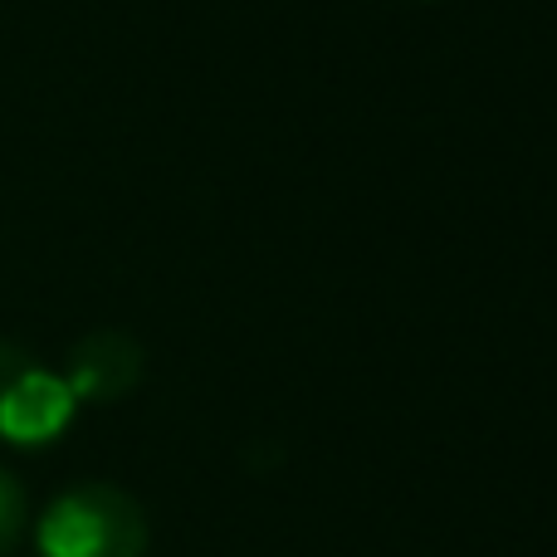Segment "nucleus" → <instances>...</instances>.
<instances>
[{
	"instance_id": "f257e3e1",
	"label": "nucleus",
	"mask_w": 557,
	"mask_h": 557,
	"mask_svg": "<svg viewBox=\"0 0 557 557\" xmlns=\"http://www.w3.org/2000/svg\"><path fill=\"white\" fill-rule=\"evenodd\" d=\"M147 509L108 480L69 484L35 523L39 557H147Z\"/></svg>"
},
{
	"instance_id": "f03ea898",
	"label": "nucleus",
	"mask_w": 557,
	"mask_h": 557,
	"mask_svg": "<svg viewBox=\"0 0 557 557\" xmlns=\"http://www.w3.org/2000/svg\"><path fill=\"white\" fill-rule=\"evenodd\" d=\"M78 401L54 367H45L29 347L0 337V441L15 450H45L64 441Z\"/></svg>"
},
{
	"instance_id": "7ed1b4c3",
	"label": "nucleus",
	"mask_w": 557,
	"mask_h": 557,
	"mask_svg": "<svg viewBox=\"0 0 557 557\" xmlns=\"http://www.w3.org/2000/svg\"><path fill=\"white\" fill-rule=\"evenodd\" d=\"M147 372V352L133 333L123 327H94L84 333L64 357V386L74 392L78 406H113L123 396H133V386Z\"/></svg>"
},
{
	"instance_id": "20e7f679",
	"label": "nucleus",
	"mask_w": 557,
	"mask_h": 557,
	"mask_svg": "<svg viewBox=\"0 0 557 557\" xmlns=\"http://www.w3.org/2000/svg\"><path fill=\"white\" fill-rule=\"evenodd\" d=\"M29 523V499L25 490H20V480L10 470H0V557L20 543V533H25Z\"/></svg>"
}]
</instances>
